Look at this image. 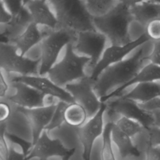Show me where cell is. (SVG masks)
<instances>
[{"instance_id":"cell-1","label":"cell","mask_w":160,"mask_h":160,"mask_svg":"<svg viewBox=\"0 0 160 160\" xmlns=\"http://www.w3.org/2000/svg\"><path fill=\"white\" fill-rule=\"evenodd\" d=\"M131 1H118L105 14L93 18L97 31L105 35L111 45L124 46L132 41L129 34V26L133 21L130 11Z\"/></svg>"},{"instance_id":"cell-2","label":"cell","mask_w":160,"mask_h":160,"mask_svg":"<svg viewBox=\"0 0 160 160\" xmlns=\"http://www.w3.org/2000/svg\"><path fill=\"white\" fill-rule=\"evenodd\" d=\"M146 59H148V56H145L143 48H140L132 57L108 67L94 82L96 93L101 99L108 95L112 88H119L129 82L142 68Z\"/></svg>"},{"instance_id":"cell-3","label":"cell","mask_w":160,"mask_h":160,"mask_svg":"<svg viewBox=\"0 0 160 160\" xmlns=\"http://www.w3.org/2000/svg\"><path fill=\"white\" fill-rule=\"evenodd\" d=\"M49 2L58 20L57 29H67L76 32L97 31L94 16L88 11L85 1L52 0Z\"/></svg>"},{"instance_id":"cell-4","label":"cell","mask_w":160,"mask_h":160,"mask_svg":"<svg viewBox=\"0 0 160 160\" xmlns=\"http://www.w3.org/2000/svg\"><path fill=\"white\" fill-rule=\"evenodd\" d=\"M90 61L87 56L77 54L74 50L73 43L69 44L65 48L62 59L49 71L48 78L57 85L65 86L86 76L84 68Z\"/></svg>"},{"instance_id":"cell-5","label":"cell","mask_w":160,"mask_h":160,"mask_svg":"<svg viewBox=\"0 0 160 160\" xmlns=\"http://www.w3.org/2000/svg\"><path fill=\"white\" fill-rule=\"evenodd\" d=\"M77 33L67 29H56L46 32L41 42L39 76H44L56 63L61 50L69 44L73 43Z\"/></svg>"},{"instance_id":"cell-6","label":"cell","mask_w":160,"mask_h":160,"mask_svg":"<svg viewBox=\"0 0 160 160\" xmlns=\"http://www.w3.org/2000/svg\"><path fill=\"white\" fill-rule=\"evenodd\" d=\"M40 62V58L32 59L21 56L13 44L1 42L0 67L5 72L19 76H38Z\"/></svg>"},{"instance_id":"cell-7","label":"cell","mask_w":160,"mask_h":160,"mask_svg":"<svg viewBox=\"0 0 160 160\" xmlns=\"http://www.w3.org/2000/svg\"><path fill=\"white\" fill-rule=\"evenodd\" d=\"M94 82L90 76H86L78 82L64 86L73 98L74 102L85 109L88 118L93 116L99 111L102 104L94 89Z\"/></svg>"},{"instance_id":"cell-8","label":"cell","mask_w":160,"mask_h":160,"mask_svg":"<svg viewBox=\"0 0 160 160\" xmlns=\"http://www.w3.org/2000/svg\"><path fill=\"white\" fill-rule=\"evenodd\" d=\"M107 39L106 36L98 31L79 32L73 48L75 52L90 58L89 64L93 69L102 56Z\"/></svg>"},{"instance_id":"cell-9","label":"cell","mask_w":160,"mask_h":160,"mask_svg":"<svg viewBox=\"0 0 160 160\" xmlns=\"http://www.w3.org/2000/svg\"><path fill=\"white\" fill-rule=\"evenodd\" d=\"M106 102H102L99 111L79 128H76L77 134L83 148L82 158L84 160H91L92 149L96 140L102 136L104 125V114L107 110Z\"/></svg>"},{"instance_id":"cell-10","label":"cell","mask_w":160,"mask_h":160,"mask_svg":"<svg viewBox=\"0 0 160 160\" xmlns=\"http://www.w3.org/2000/svg\"><path fill=\"white\" fill-rule=\"evenodd\" d=\"M107 104L109 114H118L121 117L137 121L147 131L154 126V119L151 111L143 109L138 103L122 96Z\"/></svg>"},{"instance_id":"cell-11","label":"cell","mask_w":160,"mask_h":160,"mask_svg":"<svg viewBox=\"0 0 160 160\" xmlns=\"http://www.w3.org/2000/svg\"><path fill=\"white\" fill-rule=\"evenodd\" d=\"M11 84L16 92L8 99L18 107L33 109L57 104L54 101L55 98L47 96L27 84L14 81L11 82Z\"/></svg>"},{"instance_id":"cell-12","label":"cell","mask_w":160,"mask_h":160,"mask_svg":"<svg viewBox=\"0 0 160 160\" xmlns=\"http://www.w3.org/2000/svg\"><path fill=\"white\" fill-rule=\"evenodd\" d=\"M148 41H149V39L144 33L128 44L124 46L111 45L106 48L101 59L92 69L90 78L95 82L108 67L124 60L125 56L131 51Z\"/></svg>"},{"instance_id":"cell-13","label":"cell","mask_w":160,"mask_h":160,"mask_svg":"<svg viewBox=\"0 0 160 160\" xmlns=\"http://www.w3.org/2000/svg\"><path fill=\"white\" fill-rule=\"evenodd\" d=\"M75 148L68 149L59 139H51L47 131H44L36 142L32 146L26 156V160L37 158L39 160H49L54 157L61 158L74 153Z\"/></svg>"},{"instance_id":"cell-14","label":"cell","mask_w":160,"mask_h":160,"mask_svg":"<svg viewBox=\"0 0 160 160\" xmlns=\"http://www.w3.org/2000/svg\"><path fill=\"white\" fill-rule=\"evenodd\" d=\"M18 81L27 84L42 93L55 98L59 101L68 104L75 102L71 94L62 87H61L49 78L43 76H16L12 78L11 82Z\"/></svg>"},{"instance_id":"cell-15","label":"cell","mask_w":160,"mask_h":160,"mask_svg":"<svg viewBox=\"0 0 160 160\" xmlns=\"http://www.w3.org/2000/svg\"><path fill=\"white\" fill-rule=\"evenodd\" d=\"M56 104L33 109L18 107V111L24 114L29 122L32 131V146L34 145L49 124Z\"/></svg>"},{"instance_id":"cell-16","label":"cell","mask_w":160,"mask_h":160,"mask_svg":"<svg viewBox=\"0 0 160 160\" xmlns=\"http://www.w3.org/2000/svg\"><path fill=\"white\" fill-rule=\"evenodd\" d=\"M24 4L30 12L32 22L38 26H44L51 30L58 28V20L54 11L51 9L49 1L30 0L25 1Z\"/></svg>"},{"instance_id":"cell-17","label":"cell","mask_w":160,"mask_h":160,"mask_svg":"<svg viewBox=\"0 0 160 160\" xmlns=\"http://www.w3.org/2000/svg\"><path fill=\"white\" fill-rule=\"evenodd\" d=\"M130 11L133 20L145 27L150 21L160 18V1H131Z\"/></svg>"},{"instance_id":"cell-18","label":"cell","mask_w":160,"mask_h":160,"mask_svg":"<svg viewBox=\"0 0 160 160\" xmlns=\"http://www.w3.org/2000/svg\"><path fill=\"white\" fill-rule=\"evenodd\" d=\"M12 16L11 21L4 25V30L1 32V38L6 39L4 42H10L20 35L32 22L31 16L25 4L19 11L12 14Z\"/></svg>"},{"instance_id":"cell-19","label":"cell","mask_w":160,"mask_h":160,"mask_svg":"<svg viewBox=\"0 0 160 160\" xmlns=\"http://www.w3.org/2000/svg\"><path fill=\"white\" fill-rule=\"evenodd\" d=\"M46 32H41L37 24L31 22L26 29L9 43L13 44L18 49L19 53L24 55L35 45L40 43Z\"/></svg>"},{"instance_id":"cell-20","label":"cell","mask_w":160,"mask_h":160,"mask_svg":"<svg viewBox=\"0 0 160 160\" xmlns=\"http://www.w3.org/2000/svg\"><path fill=\"white\" fill-rule=\"evenodd\" d=\"M160 80V66L150 62L149 64L143 66L136 76L127 84L118 88L109 93L106 96L100 99L102 102H105L110 98L118 96L122 91L128 87L140 82H154Z\"/></svg>"},{"instance_id":"cell-21","label":"cell","mask_w":160,"mask_h":160,"mask_svg":"<svg viewBox=\"0 0 160 160\" xmlns=\"http://www.w3.org/2000/svg\"><path fill=\"white\" fill-rule=\"evenodd\" d=\"M122 97L138 104L147 103L160 97V83L154 81L136 84L131 91Z\"/></svg>"},{"instance_id":"cell-22","label":"cell","mask_w":160,"mask_h":160,"mask_svg":"<svg viewBox=\"0 0 160 160\" xmlns=\"http://www.w3.org/2000/svg\"><path fill=\"white\" fill-rule=\"evenodd\" d=\"M111 139L112 142L118 148L121 158H125L130 156L138 157L140 156L141 152L138 147L133 144L131 138L121 131L114 122L111 129Z\"/></svg>"},{"instance_id":"cell-23","label":"cell","mask_w":160,"mask_h":160,"mask_svg":"<svg viewBox=\"0 0 160 160\" xmlns=\"http://www.w3.org/2000/svg\"><path fill=\"white\" fill-rule=\"evenodd\" d=\"M88 119L86 111L80 104L73 102L67 106L64 111V121L68 126L76 129L83 125Z\"/></svg>"},{"instance_id":"cell-24","label":"cell","mask_w":160,"mask_h":160,"mask_svg":"<svg viewBox=\"0 0 160 160\" xmlns=\"http://www.w3.org/2000/svg\"><path fill=\"white\" fill-rule=\"evenodd\" d=\"M113 122H109L104 126L102 134V144L101 151V160H116L113 152L111 139V129Z\"/></svg>"},{"instance_id":"cell-25","label":"cell","mask_w":160,"mask_h":160,"mask_svg":"<svg viewBox=\"0 0 160 160\" xmlns=\"http://www.w3.org/2000/svg\"><path fill=\"white\" fill-rule=\"evenodd\" d=\"M118 2L117 1H85L86 6L93 16H102L109 12Z\"/></svg>"},{"instance_id":"cell-26","label":"cell","mask_w":160,"mask_h":160,"mask_svg":"<svg viewBox=\"0 0 160 160\" xmlns=\"http://www.w3.org/2000/svg\"><path fill=\"white\" fill-rule=\"evenodd\" d=\"M114 123L121 131L131 138L139 134L144 129L143 126L137 121L125 117H121Z\"/></svg>"},{"instance_id":"cell-27","label":"cell","mask_w":160,"mask_h":160,"mask_svg":"<svg viewBox=\"0 0 160 160\" xmlns=\"http://www.w3.org/2000/svg\"><path fill=\"white\" fill-rule=\"evenodd\" d=\"M68 104H69L61 101H59L57 102L55 111L53 114L49 124L46 128V131L49 132L51 130H53L54 129L61 126L63 123L65 122L64 111Z\"/></svg>"},{"instance_id":"cell-28","label":"cell","mask_w":160,"mask_h":160,"mask_svg":"<svg viewBox=\"0 0 160 160\" xmlns=\"http://www.w3.org/2000/svg\"><path fill=\"white\" fill-rule=\"evenodd\" d=\"M144 34L149 40L154 42L160 41V18L150 21L144 27Z\"/></svg>"},{"instance_id":"cell-29","label":"cell","mask_w":160,"mask_h":160,"mask_svg":"<svg viewBox=\"0 0 160 160\" xmlns=\"http://www.w3.org/2000/svg\"><path fill=\"white\" fill-rule=\"evenodd\" d=\"M148 145L151 146H160V128L152 126L148 130Z\"/></svg>"},{"instance_id":"cell-30","label":"cell","mask_w":160,"mask_h":160,"mask_svg":"<svg viewBox=\"0 0 160 160\" xmlns=\"http://www.w3.org/2000/svg\"><path fill=\"white\" fill-rule=\"evenodd\" d=\"M150 62L160 66V41L154 42V47L152 52L148 56Z\"/></svg>"},{"instance_id":"cell-31","label":"cell","mask_w":160,"mask_h":160,"mask_svg":"<svg viewBox=\"0 0 160 160\" xmlns=\"http://www.w3.org/2000/svg\"><path fill=\"white\" fill-rule=\"evenodd\" d=\"M12 14L8 10L6 7L5 6L2 0L0 1V22L1 24H8L11 19Z\"/></svg>"},{"instance_id":"cell-32","label":"cell","mask_w":160,"mask_h":160,"mask_svg":"<svg viewBox=\"0 0 160 160\" xmlns=\"http://www.w3.org/2000/svg\"><path fill=\"white\" fill-rule=\"evenodd\" d=\"M146 160H160V146H148Z\"/></svg>"},{"instance_id":"cell-33","label":"cell","mask_w":160,"mask_h":160,"mask_svg":"<svg viewBox=\"0 0 160 160\" xmlns=\"http://www.w3.org/2000/svg\"><path fill=\"white\" fill-rule=\"evenodd\" d=\"M11 115V108L6 102H1L0 106V122H6Z\"/></svg>"},{"instance_id":"cell-34","label":"cell","mask_w":160,"mask_h":160,"mask_svg":"<svg viewBox=\"0 0 160 160\" xmlns=\"http://www.w3.org/2000/svg\"><path fill=\"white\" fill-rule=\"evenodd\" d=\"M7 160H26V156L24 152L16 151L13 146H10Z\"/></svg>"},{"instance_id":"cell-35","label":"cell","mask_w":160,"mask_h":160,"mask_svg":"<svg viewBox=\"0 0 160 160\" xmlns=\"http://www.w3.org/2000/svg\"><path fill=\"white\" fill-rule=\"evenodd\" d=\"M8 90V84L4 77L2 71L0 73V97L2 98L4 97Z\"/></svg>"},{"instance_id":"cell-36","label":"cell","mask_w":160,"mask_h":160,"mask_svg":"<svg viewBox=\"0 0 160 160\" xmlns=\"http://www.w3.org/2000/svg\"><path fill=\"white\" fill-rule=\"evenodd\" d=\"M145 104H148V110H152L155 111V110H159L160 111V97H158L147 103Z\"/></svg>"},{"instance_id":"cell-37","label":"cell","mask_w":160,"mask_h":160,"mask_svg":"<svg viewBox=\"0 0 160 160\" xmlns=\"http://www.w3.org/2000/svg\"><path fill=\"white\" fill-rule=\"evenodd\" d=\"M154 116V126H156L160 128V111L159 110H155L151 111Z\"/></svg>"},{"instance_id":"cell-38","label":"cell","mask_w":160,"mask_h":160,"mask_svg":"<svg viewBox=\"0 0 160 160\" xmlns=\"http://www.w3.org/2000/svg\"><path fill=\"white\" fill-rule=\"evenodd\" d=\"M73 154H74V153H71V154H69L67 155L66 156H65V157L62 158L61 160H69V159H70V158H71V156H72Z\"/></svg>"}]
</instances>
